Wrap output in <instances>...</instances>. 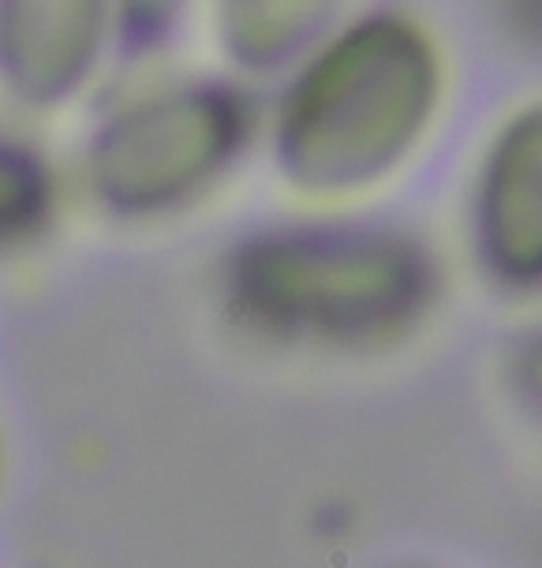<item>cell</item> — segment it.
Returning a JSON list of instances; mask_svg holds the SVG:
<instances>
[{
	"label": "cell",
	"mask_w": 542,
	"mask_h": 568,
	"mask_svg": "<svg viewBox=\"0 0 542 568\" xmlns=\"http://www.w3.org/2000/svg\"><path fill=\"white\" fill-rule=\"evenodd\" d=\"M442 87L434 42L401 16L344 30L292 90L281 154L292 176L344 187L385 172L415 142Z\"/></svg>",
	"instance_id": "cell-1"
},
{
	"label": "cell",
	"mask_w": 542,
	"mask_h": 568,
	"mask_svg": "<svg viewBox=\"0 0 542 568\" xmlns=\"http://www.w3.org/2000/svg\"><path fill=\"white\" fill-rule=\"evenodd\" d=\"M177 8H180V0H124V16L139 38L161 34V30L172 23Z\"/></svg>",
	"instance_id": "cell-8"
},
{
	"label": "cell",
	"mask_w": 542,
	"mask_h": 568,
	"mask_svg": "<svg viewBox=\"0 0 542 568\" xmlns=\"http://www.w3.org/2000/svg\"><path fill=\"white\" fill-rule=\"evenodd\" d=\"M483 236L505 270H542V105L498 139L483 187Z\"/></svg>",
	"instance_id": "cell-5"
},
{
	"label": "cell",
	"mask_w": 542,
	"mask_h": 568,
	"mask_svg": "<svg viewBox=\"0 0 542 568\" xmlns=\"http://www.w3.org/2000/svg\"><path fill=\"white\" fill-rule=\"evenodd\" d=\"M341 0H218L221 38L248 68H273L322 34Z\"/></svg>",
	"instance_id": "cell-6"
},
{
	"label": "cell",
	"mask_w": 542,
	"mask_h": 568,
	"mask_svg": "<svg viewBox=\"0 0 542 568\" xmlns=\"http://www.w3.org/2000/svg\"><path fill=\"white\" fill-rule=\"evenodd\" d=\"M240 135V109L221 90H180L101 131L94 187L120 210H158L188 195L229 158Z\"/></svg>",
	"instance_id": "cell-3"
},
{
	"label": "cell",
	"mask_w": 542,
	"mask_h": 568,
	"mask_svg": "<svg viewBox=\"0 0 542 568\" xmlns=\"http://www.w3.org/2000/svg\"><path fill=\"white\" fill-rule=\"evenodd\" d=\"M98 42L101 0H0V75L30 101L71 94Z\"/></svg>",
	"instance_id": "cell-4"
},
{
	"label": "cell",
	"mask_w": 542,
	"mask_h": 568,
	"mask_svg": "<svg viewBox=\"0 0 542 568\" xmlns=\"http://www.w3.org/2000/svg\"><path fill=\"white\" fill-rule=\"evenodd\" d=\"M46 180L27 154L0 146V232L27 229L42 217Z\"/></svg>",
	"instance_id": "cell-7"
},
{
	"label": "cell",
	"mask_w": 542,
	"mask_h": 568,
	"mask_svg": "<svg viewBox=\"0 0 542 568\" xmlns=\"http://www.w3.org/2000/svg\"><path fill=\"white\" fill-rule=\"evenodd\" d=\"M237 288L273 326H348L404 300L415 288V266L385 240L278 236L243 255Z\"/></svg>",
	"instance_id": "cell-2"
}]
</instances>
